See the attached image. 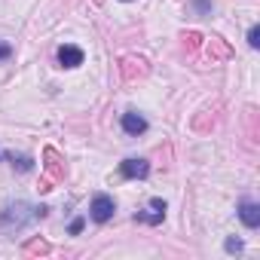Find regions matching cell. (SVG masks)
<instances>
[{
    "label": "cell",
    "instance_id": "6da1fadb",
    "mask_svg": "<svg viewBox=\"0 0 260 260\" xmlns=\"http://www.w3.org/2000/svg\"><path fill=\"white\" fill-rule=\"evenodd\" d=\"M46 211H49L46 205H28V202L16 199V202H7L4 211H0V226H4L7 233H19V230H25L31 220H43Z\"/></svg>",
    "mask_w": 260,
    "mask_h": 260
},
{
    "label": "cell",
    "instance_id": "7a4b0ae2",
    "mask_svg": "<svg viewBox=\"0 0 260 260\" xmlns=\"http://www.w3.org/2000/svg\"><path fill=\"white\" fill-rule=\"evenodd\" d=\"M92 220L95 223H107L110 217H113V211H116V202L110 199V196H104V193H98L95 199H92Z\"/></svg>",
    "mask_w": 260,
    "mask_h": 260
},
{
    "label": "cell",
    "instance_id": "3957f363",
    "mask_svg": "<svg viewBox=\"0 0 260 260\" xmlns=\"http://www.w3.org/2000/svg\"><path fill=\"white\" fill-rule=\"evenodd\" d=\"M119 175L125 178V181H135V178H147L150 175V162L147 159H122L119 162Z\"/></svg>",
    "mask_w": 260,
    "mask_h": 260
},
{
    "label": "cell",
    "instance_id": "277c9868",
    "mask_svg": "<svg viewBox=\"0 0 260 260\" xmlns=\"http://www.w3.org/2000/svg\"><path fill=\"white\" fill-rule=\"evenodd\" d=\"M122 132H125V135H135V138L144 135V132H147V119H144L138 110H125V113H122Z\"/></svg>",
    "mask_w": 260,
    "mask_h": 260
},
{
    "label": "cell",
    "instance_id": "5b68a950",
    "mask_svg": "<svg viewBox=\"0 0 260 260\" xmlns=\"http://www.w3.org/2000/svg\"><path fill=\"white\" fill-rule=\"evenodd\" d=\"M135 220L138 223H162L166 220V202L162 199H150V208L147 211H138Z\"/></svg>",
    "mask_w": 260,
    "mask_h": 260
},
{
    "label": "cell",
    "instance_id": "8992f818",
    "mask_svg": "<svg viewBox=\"0 0 260 260\" xmlns=\"http://www.w3.org/2000/svg\"><path fill=\"white\" fill-rule=\"evenodd\" d=\"M58 64L61 68H80L83 64V49L80 46H71V43L58 46Z\"/></svg>",
    "mask_w": 260,
    "mask_h": 260
},
{
    "label": "cell",
    "instance_id": "52a82bcc",
    "mask_svg": "<svg viewBox=\"0 0 260 260\" xmlns=\"http://www.w3.org/2000/svg\"><path fill=\"white\" fill-rule=\"evenodd\" d=\"M239 217H242V223L251 226V230L260 226V205H257V202H248V199L239 202Z\"/></svg>",
    "mask_w": 260,
    "mask_h": 260
},
{
    "label": "cell",
    "instance_id": "ba28073f",
    "mask_svg": "<svg viewBox=\"0 0 260 260\" xmlns=\"http://www.w3.org/2000/svg\"><path fill=\"white\" fill-rule=\"evenodd\" d=\"M7 159H13V166L19 169V172H31L34 169V159L31 156H16V153H4Z\"/></svg>",
    "mask_w": 260,
    "mask_h": 260
},
{
    "label": "cell",
    "instance_id": "9c48e42d",
    "mask_svg": "<svg viewBox=\"0 0 260 260\" xmlns=\"http://www.w3.org/2000/svg\"><path fill=\"white\" fill-rule=\"evenodd\" d=\"M248 46H251V49H257V46H260V28H257V25L248 31Z\"/></svg>",
    "mask_w": 260,
    "mask_h": 260
},
{
    "label": "cell",
    "instance_id": "30bf717a",
    "mask_svg": "<svg viewBox=\"0 0 260 260\" xmlns=\"http://www.w3.org/2000/svg\"><path fill=\"white\" fill-rule=\"evenodd\" d=\"M223 248H226L230 254H239V251H242V239H233V236H230V239L223 242Z\"/></svg>",
    "mask_w": 260,
    "mask_h": 260
},
{
    "label": "cell",
    "instance_id": "8fae6325",
    "mask_svg": "<svg viewBox=\"0 0 260 260\" xmlns=\"http://www.w3.org/2000/svg\"><path fill=\"white\" fill-rule=\"evenodd\" d=\"M25 251H28V254H37V251H40V254H46V251H49V245H46V242H31Z\"/></svg>",
    "mask_w": 260,
    "mask_h": 260
},
{
    "label": "cell",
    "instance_id": "7c38bea8",
    "mask_svg": "<svg viewBox=\"0 0 260 260\" xmlns=\"http://www.w3.org/2000/svg\"><path fill=\"white\" fill-rule=\"evenodd\" d=\"M184 46H187V49H196V46H199V34H193V31L184 34Z\"/></svg>",
    "mask_w": 260,
    "mask_h": 260
},
{
    "label": "cell",
    "instance_id": "4fadbf2b",
    "mask_svg": "<svg viewBox=\"0 0 260 260\" xmlns=\"http://www.w3.org/2000/svg\"><path fill=\"white\" fill-rule=\"evenodd\" d=\"M193 7H196L202 16H208V13H211V0H193Z\"/></svg>",
    "mask_w": 260,
    "mask_h": 260
},
{
    "label": "cell",
    "instance_id": "5bb4252c",
    "mask_svg": "<svg viewBox=\"0 0 260 260\" xmlns=\"http://www.w3.org/2000/svg\"><path fill=\"white\" fill-rule=\"evenodd\" d=\"M10 55H13V46L0 40V61H4V58H10Z\"/></svg>",
    "mask_w": 260,
    "mask_h": 260
},
{
    "label": "cell",
    "instance_id": "9a60e30c",
    "mask_svg": "<svg viewBox=\"0 0 260 260\" xmlns=\"http://www.w3.org/2000/svg\"><path fill=\"white\" fill-rule=\"evenodd\" d=\"M83 223H86V220H83V217H77V220H74V223H71V236H77V233H80V230H83Z\"/></svg>",
    "mask_w": 260,
    "mask_h": 260
},
{
    "label": "cell",
    "instance_id": "2e32d148",
    "mask_svg": "<svg viewBox=\"0 0 260 260\" xmlns=\"http://www.w3.org/2000/svg\"><path fill=\"white\" fill-rule=\"evenodd\" d=\"M0 156H4V150H0Z\"/></svg>",
    "mask_w": 260,
    "mask_h": 260
}]
</instances>
